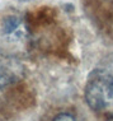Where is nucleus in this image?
<instances>
[{
  "label": "nucleus",
  "instance_id": "obj_3",
  "mask_svg": "<svg viewBox=\"0 0 113 121\" xmlns=\"http://www.w3.org/2000/svg\"><path fill=\"white\" fill-rule=\"evenodd\" d=\"M13 77V70H8L5 65L0 64V92L9 84Z\"/></svg>",
  "mask_w": 113,
  "mask_h": 121
},
{
  "label": "nucleus",
  "instance_id": "obj_6",
  "mask_svg": "<svg viewBox=\"0 0 113 121\" xmlns=\"http://www.w3.org/2000/svg\"><path fill=\"white\" fill-rule=\"evenodd\" d=\"M20 1H28V0H20Z\"/></svg>",
  "mask_w": 113,
  "mask_h": 121
},
{
  "label": "nucleus",
  "instance_id": "obj_2",
  "mask_svg": "<svg viewBox=\"0 0 113 121\" xmlns=\"http://www.w3.org/2000/svg\"><path fill=\"white\" fill-rule=\"evenodd\" d=\"M0 35L9 45H22L28 37V27L25 21L19 15L9 14L0 23Z\"/></svg>",
  "mask_w": 113,
  "mask_h": 121
},
{
  "label": "nucleus",
  "instance_id": "obj_1",
  "mask_svg": "<svg viewBox=\"0 0 113 121\" xmlns=\"http://www.w3.org/2000/svg\"><path fill=\"white\" fill-rule=\"evenodd\" d=\"M85 99L92 110L113 115V54L109 55L89 75Z\"/></svg>",
  "mask_w": 113,
  "mask_h": 121
},
{
  "label": "nucleus",
  "instance_id": "obj_4",
  "mask_svg": "<svg viewBox=\"0 0 113 121\" xmlns=\"http://www.w3.org/2000/svg\"><path fill=\"white\" fill-rule=\"evenodd\" d=\"M53 121H75V119L69 113H61V115L55 117Z\"/></svg>",
  "mask_w": 113,
  "mask_h": 121
},
{
  "label": "nucleus",
  "instance_id": "obj_5",
  "mask_svg": "<svg viewBox=\"0 0 113 121\" xmlns=\"http://www.w3.org/2000/svg\"><path fill=\"white\" fill-rule=\"evenodd\" d=\"M108 121H113V115H109L108 116Z\"/></svg>",
  "mask_w": 113,
  "mask_h": 121
}]
</instances>
